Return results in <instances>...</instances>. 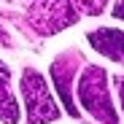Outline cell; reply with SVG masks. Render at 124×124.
I'll return each mask as SVG.
<instances>
[{
  "label": "cell",
  "instance_id": "obj_9",
  "mask_svg": "<svg viewBox=\"0 0 124 124\" xmlns=\"http://www.w3.org/2000/svg\"><path fill=\"white\" fill-rule=\"evenodd\" d=\"M0 43H6V46H8V43H11V38H8V32H6V30H3V27H0Z\"/></svg>",
  "mask_w": 124,
  "mask_h": 124
},
{
  "label": "cell",
  "instance_id": "obj_5",
  "mask_svg": "<svg viewBox=\"0 0 124 124\" xmlns=\"http://www.w3.org/2000/svg\"><path fill=\"white\" fill-rule=\"evenodd\" d=\"M73 68H76V59L70 57H62L57 59L54 65H51V78H54V84L59 89V97L62 102H65V108L70 116H78V108H76V102H73V92H70V81H73Z\"/></svg>",
  "mask_w": 124,
  "mask_h": 124
},
{
  "label": "cell",
  "instance_id": "obj_7",
  "mask_svg": "<svg viewBox=\"0 0 124 124\" xmlns=\"http://www.w3.org/2000/svg\"><path fill=\"white\" fill-rule=\"evenodd\" d=\"M113 14H116L119 19H124V0H119V3H116V8H113Z\"/></svg>",
  "mask_w": 124,
  "mask_h": 124
},
{
  "label": "cell",
  "instance_id": "obj_1",
  "mask_svg": "<svg viewBox=\"0 0 124 124\" xmlns=\"http://www.w3.org/2000/svg\"><path fill=\"white\" fill-rule=\"evenodd\" d=\"M97 6V0H32L27 19L38 32L54 35L68 24H76L81 14H100Z\"/></svg>",
  "mask_w": 124,
  "mask_h": 124
},
{
  "label": "cell",
  "instance_id": "obj_4",
  "mask_svg": "<svg viewBox=\"0 0 124 124\" xmlns=\"http://www.w3.org/2000/svg\"><path fill=\"white\" fill-rule=\"evenodd\" d=\"M89 46L100 51L102 57H111L116 62H124V32L111 30V27H100L89 32Z\"/></svg>",
  "mask_w": 124,
  "mask_h": 124
},
{
  "label": "cell",
  "instance_id": "obj_3",
  "mask_svg": "<svg viewBox=\"0 0 124 124\" xmlns=\"http://www.w3.org/2000/svg\"><path fill=\"white\" fill-rule=\"evenodd\" d=\"M22 94H24V105H27V119L30 124H46L59 116L54 100L46 89V81L38 70H24L22 76Z\"/></svg>",
  "mask_w": 124,
  "mask_h": 124
},
{
  "label": "cell",
  "instance_id": "obj_8",
  "mask_svg": "<svg viewBox=\"0 0 124 124\" xmlns=\"http://www.w3.org/2000/svg\"><path fill=\"white\" fill-rule=\"evenodd\" d=\"M116 86H119V94H121V105H124V78H116Z\"/></svg>",
  "mask_w": 124,
  "mask_h": 124
},
{
  "label": "cell",
  "instance_id": "obj_2",
  "mask_svg": "<svg viewBox=\"0 0 124 124\" xmlns=\"http://www.w3.org/2000/svg\"><path fill=\"white\" fill-rule=\"evenodd\" d=\"M78 100L97 121L102 124H116V111L108 94V76L102 68L89 65L81 73V84H78Z\"/></svg>",
  "mask_w": 124,
  "mask_h": 124
},
{
  "label": "cell",
  "instance_id": "obj_6",
  "mask_svg": "<svg viewBox=\"0 0 124 124\" xmlns=\"http://www.w3.org/2000/svg\"><path fill=\"white\" fill-rule=\"evenodd\" d=\"M0 121H6V124L19 121V105L11 94V76L3 62H0Z\"/></svg>",
  "mask_w": 124,
  "mask_h": 124
}]
</instances>
